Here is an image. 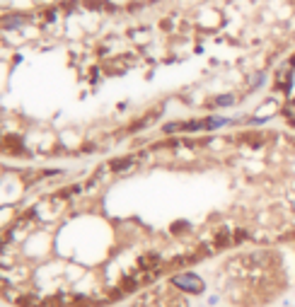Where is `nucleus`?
<instances>
[{"label":"nucleus","instance_id":"obj_1","mask_svg":"<svg viewBox=\"0 0 295 307\" xmlns=\"http://www.w3.org/2000/svg\"><path fill=\"white\" fill-rule=\"evenodd\" d=\"M172 285L177 290H182V293H189V295H199L206 288L203 278L196 276V273H177V276H172Z\"/></svg>","mask_w":295,"mask_h":307},{"label":"nucleus","instance_id":"obj_2","mask_svg":"<svg viewBox=\"0 0 295 307\" xmlns=\"http://www.w3.org/2000/svg\"><path fill=\"white\" fill-rule=\"evenodd\" d=\"M295 66L288 60V63H283L279 70H276V90H281V92H288L290 87H293V73H295Z\"/></svg>","mask_w":295,"mask_h":307},{"label":"nucleus","instance_id":"obj_3","mask_svg":"<svg viewBox=\"0 0 295 307\" xmlns=\"http://www.w3.org/2000/svg\"><path fill=\"white\" fill-rule=\"evenodd\" d=\"M29 22V15H19V12H12V15H5V17H0V29H19L22 25Z\"/></svg>","mask_w":295,"mask_h":307},{"label":"nucleus","instance_id":"obj_4","mask_svg":"<svg viewBox=\"0 0 295 307\" xmlns=\"http://www.w3.org/2000/svg\"><path fill=\"white\" fill-rule=\"evenodd\" d=\"M133 165H135V157H119V160H114V162L109 165V170L111 172H128Z\"/></svg>","mask_w":295,"mask_h":307},{"label":"nucleus","instance_id":"obj_5","mask_svg":"<svg viewBox=\"0 0 295 307\" xmlns=\"http://www.w3.org/2000/svg\"><path fill=\"white\" fill-rule=\"evenodd\" d=\"M228 124V119L223 116H211V119H203V131H213V128H220Z\"/></svg>","mask_w":295,"mask_h":307},{"label":"nucleus","instance_id":"obj_6","mask_svg":"<svg viewBox=\"0 0 295 307\" xmlns=\"http://www.w3.org/2000/svg\"><path fill=\"white\" fill-rule=\"evenodd\" d=\"M213 104L215 107H232L235 104V94H220V97L213 99Z\"/></svg>","mask_w":295,"mask_h":307},{"label":"nucleus","instance_id":"obj_7","mask_svg":"<svg viewBox=\"0 0 295 307\" xmlns=\"http://www.w3.org/2000/svg\"><path fill=\"white\" fill-rule=\"evenodd\" d=\"M281 111H283V116H286V119L293 124V121H295V99H293V102H288Z\"/></svg>","mask_w":295,"mask_h":307},{"label":"nucleus","instance_id":"obj_8","mask_svg":"<svg viewBox=\"0 0 295 307\" xmlns=\"http://www.w3.org/2000/svg\"><path fill=\"white\" fill-rule=\"evenodd\" d=\"M264 80H266V75L259 70V73H254V75H252V80H249V87H252V90H257L259 85H264Z\"/></svg>","mask_w":295,"mask_h":307},{"label":"nucleus","instance_id":"obj_9","mask_svg":"<svg viewBox=\"0 0 295 307\" xmlns=\"http://www.w3.org/2000/svg\"><path fill=\"white\" fill-rule=\"evenodd\" d=\"M290 63H293V66H295V56H293V58H290Z\"/></svg>","mask_w":295,"mask_h":307},{"label":"nucleus","instance_id":"obj_10","mask_svg":"<svg viewBox=\"0 0 295 307\" xmlns=\"http://www.w3.org/2000/svg\"><path fill=\"white\" fill-rule=\"evenodd\" d=\"M293 126H295V121H293Z\"/></svg>","mask_w":295,"mask_h":307}]
</instances>
